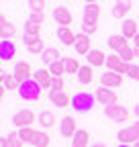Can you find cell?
Returning <instances> with one entry per match:
<instances>
[{"mask_svg": "<svg viewBox=\"0 0 139 147\" xmlns=\"http://www.w3.org/2000/svg\"><path fill=\"white\" fill-rule=\"evenodd\" d=\"M135 47H139V35L135 37Z\"/></svg>", "mask_w": 139, "mask_h": 147, "instance_id": "cell-47", "label": "cell"}, {"mask_svg": "<svg viewBox=\"0 0 139 147\" xmlns=\"http://www.w3.org/2000/svg\"><path fill=\"white\" fill-rule=\"evenodd\" d=\"M94 102H96V96L90 92H78L72 96V108L76 113H88V110H92Z\"/></svg>", "mask_w": 139, "mask_h": 147, "instance_id": "cell-2", "label": "cell"}, {"mask_svg": "<svg viewBox=\"0 0 139 147\" xmlns=\"http://www.w3.org/2000/svg\"><path fill=\"white\" fill-rule=\"evenodd\" d=\"M33 78H35V80H37V82L41 84V88H49V90H51V84H53V76H51V71H49L47 67H41V69H37Z\"/></svg>", "mask_w": 139, "mask_h": 147, "instance_id": "cell-16", "label": "cell"}, {"mask_svg": "<svg viewBox=\"0 0 139 147\" xmlns=\"http://www.w3.org/2000/svg\"><path fill=\"white\" fill-rule=\"evenodd\" d=\"M100 86L119 88V86H123V76L117 71H104V74H100Z\"/></svg>", "mask_w": 139, "mask_h": 147, "instance_id": "cell-11", "label": "cell"}, {"mask_svg": "<svg viewBox=\"0 0 139 147\" xmlns=\"http://www.w3.org/2000/svg\"><path fill=\"white\" fill-rule=\"evenodd\" d=\"M41 90H43L41 84L35 80V78H31V80H27V82L21 84V88H19V96H21L23 100L35 102V100L41 98Z\"/></svg>", "mask_w": 139, "mask_h": 147, "instance_id": "cell-1", "label": "cell"}, {"mask_svg": "<svg viewBox=\"0 0 139 147\" xmlns=\"http://www.w3.org/2000/svg\"><path fill=\"white\" fill-rule=\"evenodd\" d=\"M129 131H131V135L139 141V121H137V123H133V125L129 127Z\"/></svg>", "mask_w": 139, "mask_h": 147, "instance_id": "cell-41", "label": "cell"}, {"mask_svg": "<svg viewBox=\"0 0 139 147\" xmlns=\"http://www.w3.org/2000/svg\"><path fill=\"white\" fill-rule=\"evenodd\" d=\"M41 59H43V63L49 67L53 61H57V59H61L59 57V51H57V47H47L43 53H41Z\"/></svg>", "mask_w": 139, "mask_h": 147, "instance_id": "cell-25", "label": "cell"}, {"mask_svg": "<svg viewBox=\"0 0 139 147\" xmlns=\"http://www.w3.org/2000/svg\"><path fill=\"white\" fill-rule=\"evenodd\" d=\"M82 31L84 35H92L98 31V18H90V16H84L82 21Z\"/></svg>", "mask_w": 139, "mask_h": 147, "instance_id": "cell-26", "label": "cell"}, {"mask_svg": "<svg viewBox=\"0 0 139 147\" xmlns=\"http://www.w3.org/2000/svg\"><path fill=\"white\" fill-rule=\"evenodd\" d=\"M6 139H8L10 147H23V145H25V141L21 139V135H19V133H8V135H6Z\"/></svg>", "mask_w": 139, "mask_h": 147, "instance_id": "cell-35", "label": "cell"}, {"mask_svg": "<svg viewBox=\"0 0 139 147\" xmlns=\"http://www.w3.org/2000/svg\"><path fill=\"white\" fill-rule=\"evenodd\" d=\"M72 147H90V133L86 129H78V133L72 139Z\"/></svg>", "mask_w": 139, "mask_h": 147, "instance_id": "cell-21", "label": "cell"}, {"mask_svg": "<svg viewBox=\"0 0 139 147\" xmlns=\"http://www.w3.org/2000/svg\"><path fill=\"white\" fill-rule=\"evenodd\" d=\"M133 147H139V141H137V143H135V145H133Z\"/></svg>", "mask_w": 139, "mask_h": 147, "instance_id": "cell-49", "label": "cell"}, {"mask_svg": "<svg viewBox=\"0 0 139 147\" xmlns=\"http://www.w3.org/2000/svg\"><path fill=\"white\" fill-rule=\"evenodd\" d=\"M117 147H131V145H123V143H119V145H117Z\"/></svg>", "mask_w": 139, "mask_h": 147, "instance_id": "cell-48", "label": "cell"}, {"mask_svg": "<svg viewBox=\"0 0 139 147\" xmlns=\"http://www.w3.org/2000/svg\"><path fill=\"white\" fill-rule=\"evenodd\" d=\"M31 12H43L45 10V0H29Z\"/></svg>", "mask_w": 139, "mask_h": 147, "instance_id": "cell-36", "label": "cell"}, {"mask_svg": "<svg viewBox=\"0 0 139 147\" xmlns=\"http://www.w3.org/2000/svg\"><path fill=\"white\" fill-rule=\"evenodd\" d=\"M23 41H25V47L31 51V53H35V55H41L47 47H45V41L41 39V37H31V35H25L23 37Z\"/></svg>", "mask_w": 139, "mask_h": 147, "instance_id": "cell-9", "label": "cell"}, {"mask_svg": "<svg viewBox=\"0 0 139 147\" xmlns=\"http://www.w3.org/2000/svg\"><path fill=\"white\" fill-rule=\"evenodd\" d=\"M94 96H96V102L104 104V106H109V104H117L119 96H117V92L113 88H107V86H98L94 90Z\"/></svg>", "mask_w": 139, "mask_h": 147, "instance_id": "cell-5", "label": "cell"}, {"mask_svg": "<svg viewBox=\"0 0 139 147\" xmlns=\"http://www.w3.org/2000/svg\"><path fill=\"white\" fill-rule=\"evenodd\" d=\"M49 71H51V76L53 78H59L61 74H65V59L61 57V59H57V61H53L49 67H47Z\"/></svg>", "mask_w": 139, "mask_h": 147, "instance_id": "cell-29", "label": "cell"}, {"mask_svg": "<svg viewBox=\"0 0 139 147\" xmlns=\"http://www.w3.org/2000/svg\"><path fill=\"white\" fill-rule=\"evenodd\" d=\"M90 147H107L104 143H94V145H90Z\"/></svg>", "mask_w": 139, "mask_h": 147, "instance_id": "cell-43", "label": "cell"}, {"mask_svg": "<svg viewBox=\"0 0 139 147\" xmlns=\"http://www.w3.org/2000/svg\"><path fill=\"white\" fill-rule=\"evenodd\" d=\"M135 49V57H139V47H133Z\"/></svg>", "mask_w": 139, "mask_h": 147, "instance_id": "cell-46", "label": "cell"}, {"mask_svg": "<svg viewBox=\"0 0 139 147\" xmlns=\"http://www.w3.org/2000/svg\"><path fill=\"white\" fill-rule=\"evenodd\" d=\"M14 78L19 80V84H23V82H27V80H31L33 76H35V71H33V67H31V63L29 61H16L14 63Z\"/></svg>", "mask_w": 139, "mask_h": 147, "instance_id": "cell-6", "label": "cell"}, {"mask_svg": "<svg viewBox=\"0 0 139 147\" xmlns=\"http://www.w3.org/2000/svg\"><path fill=\"white\" fill-rule=\"evenodd\" d=\"M127 76H129L131 80L139 82V65H133V63H131V67H129V74H127Z\"/></svg>", "mask_w": 139, "mask_h": 147, "instance_id": "cell-40", "label": "cell"}, {"mask_svg": "<svg viewBox=\"0 0 139 147\" xmlns=\"http://www.w3.org/2000/svg\"><path fill=\"white\" fill-rule=\"evenodd\" d=\"M37 123L43 127V129H51L57 121H55V115L51 113V110H41L39 113V119H37Z\"/></svg>", "mask_w": 139, "mask_h": 147, "instance_id": "cell-23", "label": "cell"}, {"mask_svg": "<svg viewBox=\"0 0 139 147\" xmlns=\"http://www.w3.org/2000/svg\"><path fill=\"white\" fill-rule=\"evenodd\" d=\"M53 21L59 27H70L72 21H74V16H72V12H70L65 6H55L53 8Z\"/></svg>", "mask_w": 139, "mask_h": 147, "instance_id": "cell-10", "label": "cell"}, {"mask_svg": "<svg viewBox=\"0 0 139 147\" xmlns=\"http://www.w3.org/2000/svg\"><path fill=\"white\" fill-rule=\"evenodd\" d=\"M135 115H137V119H139V104H135Z\"/></svg>", "mask_w": 139, "mask_h": 147, "instance_id": "cell-44", "label": "cell"}, {"mask_svg": "<svg viewBox=\"0 0 139 147\" xmlns=\"http://www.w3.org/2000/svg\"><path fill=\"white\" fill-rule=\"evenodd\" d=\"M76 76H78V82H80V84L88 86V84H92V80H94V67H92V65H82Z\"/></svg>", "mask_w": 139, "mask_h": 147, "instance_id": "cell-20", "label": "cell"}, {"mask_svg": "<svg viewBox=\"0 0 139 147\" xmlns=\"http://www.w3.org/2000/svg\"><path fill=\"white\" fill-rule=\"evenodd\" d=\"M111 12H113V16H115V18H127V12H129V8H125V6H119V4H115Z\"/></svg>", "mask_w": 139, "mask_h": 147, "instance_id": "cell-37", "label": "cell"}, {"mask_svg": "<svg viewBox=\"0 0 139 147\" xmlns=\"http://www.w3.org/2000/svg\"><path fill=\"white\" fill-rule=\"evenodd\" d=\"M16 133L21 135V139H23L25 143H31V139H33V135H35V129H33V127H23V129H19Z\"/></svg>", "mask_w": 139, "mask_h": 147, "instance_id": "cell-34", "label": "cell"}, {"mask_svg": "<svg viewBox=\"0 0 139 147\" xmlns=\"http://www.w3.org/2000/svg\"><path fill=\"white\" fill-rule=\"evenodd\" d=\"M25 35H31V37H41V25H35V23L27 21V25H25Z\"/></svg>", "mask_w": 139, "mask_h": 147, "instance_id": "cell-33", "label": "cell"}, {"mask_svg": "<svg viewBox=\"0 0 139 147\" xmlns=\"http://www.w3.org/2000/svg\"><path fill=\"white\" fill-rule=\"evenodd\" d=\"M59 133H61V137H65V139H74V135L78 133L76 119H74V117H63V119H61V125H59Z\"/></svg>", "mask_w": 139, "mask_h": 147, "instance_id": "cell-8", "label": "cell"}, {"mask_svg": "<svg viewBox=\"0 0 139 147\" xmlns=\"http://www.w3.org/2000/svg\"><path fill=\"white\" fill-rule=\"evenodd\" d=\"M117 4H119V6H125V8H129V10H131L133 0H117Z\"/></svg>", "mask_w": 139, "mask_h": 147, "instance_id": "cell-42", "label": "cell"}, {"mask_svg": "<svg viewBox=\"0 0 139 147\" xmlns=\"http://www.w3.org/2000/svg\"><path fill=\"white\" fill-rule=\"evenodd\" d=\"M119 57L123 59L125 63H131V61L135 59V49H133V47H129V45H125L123 49L119 51Z\"/></svg>", "mask_w": 139, "mask_h": 147, "instance_id": "cell-30", "label": "cell"}, {"mask_svg": "<svg viewBox=\"0 0 139 147\" xmlns=\"http://www.w3.org/2000/svg\"><path fill=\"white\" fill-rule=\"evenodd\" d=\"M98 0H86V4H96Z\"/></svg>", "mask_w": 139, "mask_h": 147, "instance_id": "cell-45", "label": "cell"}, {"mask_svg": "<svg viewBox=\"0 0 139 147\" xmlns=\"http://www.w3.org/2000/svg\"><path fill=\"white\" fill-rule=\"evenodd\" d=\"M49 100L53 102L55 106H59V108H67V106H72V96H70L65 90H61V92L49 90Z\"/></svg>", "mask_w": 139, "mask_h": 147, "instance_id": "cell-12", "label": "cell"}, {"mask_svg": "<svg viewBox=\"0 0 139 147\" xmlns=\"http://www.w3.org/2000/svg\"><path fill=\"white\" fill-rule=\"evenodd\" d=\"M37 119H39V117H35L33 110L21 108V110H16V113L12 115V125L19 127V129H23V127H33V123L37 121Z\"/></svg>", "mask_w": 139, "mask_h": 147, "instance_id": "cell-3", "label": "cell"}, {"mask_svg": "<svg viewBox=\"0 0 139 147\" xmlns=\"http://www.w3.org/2000/svg\"><path fill=\"white\" fill-rule=\"evenodd\" d=\"M2 88L4 90H19L21 84H19V80L14 78V74H8V71L2 69Z\"/></svg>", "mask_w": 139, "mask_h": 147, "instance_id": "cell-24", "label": "cell"}, {"mask_svg": "<svg viewBox=\"0 0 139 147\" xmlns=\"http://www.w3.org/2000/svg\"><path fill=\"white\" fill-rule=\"evenodd\" d=\"M74 49H76L78 55H88V53H90V37H88V35H84V33L78 35Z\"/></svg>", "mask_w": 139, "mask_h": 147, "instance_id": "cell-19", "label": "cell"}, {"mask_svg": "<svg viewBox=\"0 0 139 147\" xmlns=\"http://www.w3.org/2000/svg\"><path fill=\"white\" fill-rule=\"evenodd\" d=\"M65 59V74H78L82 65H78L76 57H63Z\"/></svg>", "mask_w": 139, "mask_h": 147, "instance_id": "cell-32", "label": "cell"}, {"mask_svg": "<svg viewBox=\"0 0 139 147\" xmlns=\"http://www.w3.org/2000/svg\"><path fill=\"white\" fill-rule=\"evenodd\" d=\"M117 141L119 143H123V145H135L137 143V139L131 135V131H129V127L127 129H121V131L117 133Z\"/></svg>", "mask_w": 139, "mask_h": 147, "instance_id": "cell-28", "label": "cell"}, {"mask_svg": "<svg viewBox=\"0 0 139 147\" xmlns=\"http://www.w3.org/2000/svg\"><path fill=\"white\" fill-rule=\"evenodd\" d=\"M137 27H139V23L135 21V18H125L123 25H121V35H125L127 39H135V37L139 35Z\"/></svg>", "mask_w": 139, "mask_h": 147, "instance_id": "cell-13", "label": "cell"}, {"mask_svg": "<svg viewBox=\"0 0 139 147\" xmlns=\"http://www.w3.org/2000/svg\"><path fill=\"white\" fill-rule=\"evenodd\" d=\"M14 55H16V45L12 41H0V57L4 61H8Z\"/></svg>", "mask_w": 139, "mask_h": 147, "instance_id": "cell-22", "label": "cell"}, {"mask_svg": "<svg viewBox=\"0 0 139 147\" xmlns=\"http://www.w3.org/2000/svg\"><path fill=\"white\" fill-rule=\"evenodd\" d=\"M65 88V80L59 76V78H53V84H51V90H55V92H61Z\"/></svg>", "mask_w": 139, "mask_h": 147, "instance_id": "cell-39", "label": "cell"}, {"mask_svg": "<svg viewBox=\"0 0 139 147\" xmlns=\"http://www.w3.org/2000/svg\"><path fill=\"white\" fill-rule=\"evenodd\" d=\"M104 115H107L109 119H113L115 123H127V119H129V110H127V106H121V104L117 102V104L104 106Z\"/></svg>", "mask_w": 139, "mask_h": 147, "instance_id": "cell-4", "label": "cell"}, {"mask_svg": "<svg viewBox=\"0 0 139 147\" xmlns=\"http://www.w3.org/2000/svg\"><path fill=\"white\" fill-rule=\"evenodd\" d=\"M57 39L63 43V45H67V47H72V45H76V33L70 29V27H57Z\"/></svg>", "mask_w": 139, "mask_h": 147, "instance_id": "cell-15", "label": "cell"}, {"mask_svg": "<svg viewBox=\"0 0 139 147\" xmlns=\"http://www.w3.org/2000/svg\"><path fill=\"white\" fill-rule=\"evenodd\" d=\"M86 59H88V65H92V67H102V65H107V55H104L100 49L90 51L88 55H86Z\"/></svg>", "mask_w": 139, "mask_h": 147, "instance_id": "cell-17", "label": "cell"}, {"mask_svg": "<svg viewBox=\"0 0 139 147\" xmlns=\"http://www.w3.org/2000/svg\"><path fill=\"white\" fill-rule=\"evenodd\" d=\"M107 45H109L111 51H117V53H119L121 49L127 45V37H125V35H121V33H119V35H111L109 39H107Z\"/></svg>", "mask_w": 139, "mask_h": 147, "instance_id": "cell-18", "label": "cell"}, {"mask_svg": "<svg viewBox=\"0 0 139 147\" xmlns=\"http://www.w3.org/2000/svg\"><path fill=\"white\" fill-rule=\"evenodd\" d=\"M29 21L35 25H43L45 23V12H29Z\"/></svg>", "mask_w": 139, "mask_h": 147, "instance_id": "cell-38", "label": "cell"}, {"mask_svg": "<svg viewBox=\"0 0 139 147\" xmlns=\"http://www.w3.org/2000/svg\"><path fill=\"white\" fill-rule=\"evenodd\" d=\"M0 29H2V33H0V39H2V41H12V39H14L16 27L8 23L6 16H0Z\"/></svg>", "mask_w": 139, "mask_h": 147, "instance_id": "cell-14", "label": "cell"}, {"mask_svg": "<svg viewBox=\"0 0 139 147\" xmlns=\"http://www.w3.org/2000/svg\"><path fill=\"white\" fill-rule=\"evenodd\" d=\"M100 12H102V8H100L98 2L96 4H86V8H84V16H90V18H100Z\"/></svg>", "mask_w": 139, "mask_h": 147, "instance_id": "cell-31", "label": "cell"}, {"mask_svg": "<svg viewBox=\"0 0 139 147\" xmlns=\"http://www.w3.org/2000/svg\"><path fill=\"white\" fill-rule=\"evenodd\" d=\"M107 67H109V71H117V74L123 76V74H129L131 63H125L119 55H109L107 57Z\"/></svg>", "mask_w": 139, "mask_h": 147, "instance_id": "cell-7", "label": "cell"}, {"mask_svg": "<svg viewBox=\"0 0 139 147\" xmlns=\"http://www.w3.org/2000/svg\"><path fill=\"white\" fill-rule=\"evenodd\" d=\"M31 145L33 147H47L49 145V135L45 131H35V135L31 139Z\"/></svg>", "mask_w": 139, "mask_h": 147, "instance_id": "cell-27", "label": "cell"}]
</instances>
